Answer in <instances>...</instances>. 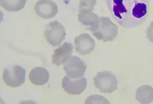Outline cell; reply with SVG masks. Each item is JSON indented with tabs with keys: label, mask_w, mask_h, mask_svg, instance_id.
Wrapping results in <instances>:
<instances>
[{
	"label": "cell",
	"mask_w": 153,
	"mask_h": 104,
	"mask_svg": "<svg viewBox=\"0 0 153 104\" xmlns=\"http://www.w3.org/2000/svg\"><path fill=\"white\" fill-rule=\"evenodd\" d=\"M117 23L126 29L140 26L149 12V0H105Z\"/></svg>",
	"instance_id": "obj_1"
},
{
	"label": "cell",
	"mask_w": 153,
	"mask_h": 104,
	"mask_svg": "<svg viewBox=\"0 0 153 104\" xmlns=\"http://www.w3.org/2000/svg\"><path fill=\"white\" fill-rule=\"evenodd\" d=\"M118 26L114 24L108 17L100 18V25L93 35L99 41L104 42L113 41L118 35Z\"/></svg>",
	"instance_id": "obj_2"
},
{
	"label": "cell",
	"mask_w": 153,
	"mask_h": 104,
	"mask_svg": "<svg viewBox=\"0 0 153 104\" xmlns=\"http://www.w3.org/2000/svg\"><path fill=\"white\" fill-rule=\"evenodd\" d=\"M94 80L95 87L102 93L111 94L117 90V77L110 71L98 72Z\"/></svg>",
	"instance_id": "obj_3"
},
{
	"label": "cell",
	"mask_w": 153,
	"mask_h": 104,
	"mask_svg": "<svg viewBox=\"0 0 153 104\" xmlns=\"http://www.w3.org/2000/svg\"><path fill=\"white\" fill-rule=\"evenodd\" d=\"M26 70L22 67L13 65L4 69L3 79L7 86L18 87L25 83L26 80Z\"/></svg>",
	"instance_id": "obj_4"
},
{
	"label": "cell",
	"mask_w": 153,
	"mask_h": 104,
	"mask_svg": "<svg viewBox=\"0 0 153 104\" xmlns=\"http://www.w3.org/2000/svg\"><path fill=\"white\" fill-rule=\"evenodd\" d=\"M44 36L52 46H59L64 40L66 31L64 26L57 21L49 23L45 28Z\"/></svg>",
	"instance_id": "obj_5"
},
{
	"label": "cell",
	"mask_w": 153,
	"mask_h": 104,
	"mask_svg": "<svg viewBox=\"0 0 153 104\" xmlns=\"http://www.w3.org/2000/svg\"><path fill=\"white\" fill-rule=\"evenodd\" d=\"M63 69L66 74L72 79H78L85 74L87 65L77 56H72L63 65Z\"/></svg>",
	"instance_id": "obj_6"
},
{
	"label": "cell",
	"mask_w": 153,
	"mask_h": 104,
	"mask_svg": "<svg viewBox=\"0 0 153 104\" xmlns=\"http://www.w3.org/2000/svg\"><path fill=\"white\" fill-rule=\"evenodd\" d=\"M62 86L68 94L80 95L85 90L87 86V80L85 77L72 79L67 76L62 79Z\"/></svg>",
	"instance_id": "obj_7"
},
{
	"label": "cell",
	"mask_w": 153,
	"mask_h": 104,
	"mask_svg": "<svg viewBox=\"0 0 153 104\" xmlns=\"http://www.w3.org/2000/svg\"><path fill=\"white\" fill-rule=\"evenodd\" d=\"M34 10L39 17L49 19L57 14L58 6L51 0H39L35 4Z\"/></svg>",
	"instance_id": "obj_8"
},
{
	"label": "cell",
	"mask_w": 153,
	"mask_h": 104,
	"mask_svg": "<svg viewBox=\"0 0 153 104\" xmlns=\"http://www.w3.org/2000/svg\"><path fill=\"white\" fill-rule=\"evenodd\" d=\"M74 45L76 53L84 56L91 53L95 49V42L88 34L82 33L76 37Z\"/></svg>",
	"instance_id": "obj_9"
},
{
	"label": "cell",
	"mask_w": 153,
	"mask_h": 104,
	"mask_svg": "<svg viewBox=\"0 0 153 104\" xmlns=\"http://www.w3.org/2000/svg\"><path fill=\"white\" fill-rule=\"evenodd\" d=\"M78 20L86 26L91 33L95 32L100 25V18L92 10H83L79 12Z\"/></svg>",
	"instance_id": "obj_10"
},
{
	"label": "cell",
	"mask_w": 153,
	"mask_h": 104,
	"mask_svg": "<svg viewBox=\"0 0 153 104\" xmlns=\"http://www.w3.org/2000/svg\"><path fill=\"white\" fill-rule=\"evenodd\" d=\"M73 45L69 42H64L62 45L54 50L52 55V64L57 66L64 64L73 53Z\"/></svg>",
	"instance_id": "obj_11"
},
{
	"label": "cell",
	"mask_w": 153,
	"mask_h": 104,
	"mask_svg": "<svg viewBox=\"0 0 153 104\" xmlns=\"http://www.w3.org/2000/svg\"><path fill=\"white\" fill-rule=\"evenodd\" d=\"M48 71L42 67H36L29 72V79L30 82L36 85H43L49 80Z\"/></svg>",
	"instance_id": "obj_12"
},
{
	"label": "cell",
	"mask_w": 153,
	"mask_h": 104,
	"mask_svg": "<svg viewBox=\"0 0 153 104\" xmlns=\"http://www.w3.org/2000/svg\"><path fill=\"white\" fill-rule=\"evenodd\" d=\"M136 99L141 103L148 104L153 102V88L148 85H144L137 89Z\"/></svg>",
	"instance_id": "obj_13"
},
{
	"label": "cell",
	"mask_w": 153,
	"mask_h": 104,
	"mask_svg": "<svg viewBox=\"0 0 153 104\" xmlns=\"http://www.w3.org/2000/svg\"><path fill=\"white\" fill-rule=\"evenodd\" d=\"M26 0H0L2 8L9 12H18L23 9Z\"/></svg>",
	"instance_id": "obj_14"
},
{
	"label": "cell",
	"mask_w": 153,
	"mask_h": 104,
	"mask_svg": "<svg viewBox=\"0 0 153 104\" xmlns=\"http://www.w3.org/2000/svg\"><path fill=\"white\" fill-rule=\"evenodd\" d=\"M97 4V0H80L79 2V12L83 10H94Z\"/></svg>",
	"instance_id": "obj_15"
},
{
	"label": "cell",
	"mask_w": 153,
	"mask_h": 104,
	"mask_svg": "<svg viewBox=\"0 0 153 104\" xmlns=\"http://www.w3.org/2000/svg\"><path fill=\"white\" fill-rule=\"evenodd\" d=\"M85 103H110V102L104 97L95 94L88 97Z\"/></svg>",
	"instance_id": "obj_16"
},
{
	"label": "cell",
	"mask_w": 153,
	"mask_h": 104,
	"mask_svg": "<svg viewBox=\"0 0 153 104\" xmlns=\"http://www.w3.org/2000/svg\"><path fill=\"white\" fill-rule=\"evenodd\" d=\"M146 33L148 40L153 44V21L151 22L150 25L148 27Z\"/></svg>",
	"instance_id": "obj_17"
}]
</instances>
